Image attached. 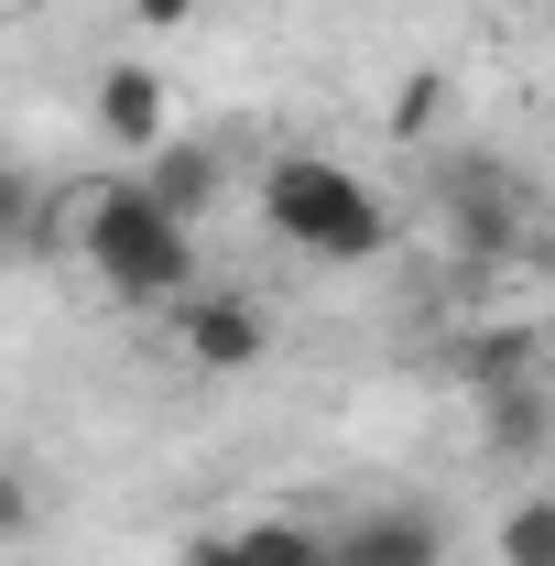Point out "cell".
I'll return each instance as SVG.
<instances>
[{
  "label": "cell",
  "instance_id": "obj_9",
  "mask_svg": "<svg viewBox=\"0 0 555 566\" xmlns=\"http://www.w3.org/2000/svg\"><path fill=\"white\" fill-rule=\"evenodd\" d=\"M534 359H545L534 327H480V338H458V381L469 392H501V381H534Z\"/></svg>",
  "mask_w": 555,
  "mask_h": 566
},
{
  "label": "cell",
  "instance_id": "obj_13",
  "mask_svg": "<svg viewBox=\"0 0 555 566\" xmlns=\"http://www.w3.org/2000/svg\"><path fill=\"white\" fill-rule=\"evenodd\" d=\"M175 566H251V545H240V523H218V534H186Z\"/></svg>",
  "mask_w": 555,
  "mask_h": 566
},
{
  "label": "cell",
  "instance_id": "obj_4",
  "mask_svg": "<svg viewBox=\"0 0 555 566\" xmlns=\"http://www.w3.org/2000/svg\"><path fill=\"white\" fill-rule=\"evenodd\" d=\"M175 349H186V370H208V381H229V370H262V349H273V316H262V294L208 283V294H186V305H175Z\"/></svg>",
  "mask_w": 555,
  "mask_h": 566
},
{
  "label": "cell",
  "instance_id": "obj_6",
  "mask_svg": "<svg viewBox=\"0 0 555 566\" xmlns=\"http://www.w3.org/2000/svg\"><path fill=\"white\" fill-rule=\"evenodd\" d=\"M338 566H447V523L436 512H404V501H381V512H359L338 523Z\"/></svg>",
  "mask_w": 555,
  "mask_h": 566
},
{
  "label": "cell",
  "instance_id": "obj_11",
  "mask_svg": "<svg viewBox=\"0 0 555 566\" xmlns=\"http://www.w3.org/2000/svg\"><path fill=\"white\" fill-rule=\"evenodd\" d=\"M44 240V197L11 175V153H0V251H33Z\"/></svg>",
  "mask_w": 555,
  "mask_h": 566
},
{
  "label": "cell",
  "instance_id": "obj_7",
  "mask_svg": "<svg viewBox=\"0 0 555 566\" xmlns=\"http://www.w3.org/2000/svg\"><path fill=\"white\" fill-rule=\"evenodd\" d=\"M480 447L501 458V469H523V458H545V447H555V392H545V370H534V381L480 392Z\"/></svg>",
  "mask_w": 555,
  "mask_h": 566
},
{
  "label": "cell",
  "instance_id": "obj_10",
  "mask_svg": "<svg viewBox=\"0 0 555 566\" xmlns=\"http://www.w3.org/2000/svg\"><path fill=\"white\" fill-rule=\"evenodd\" d=\"M490 545H501V566H555V491H523Z\"/></svg>",
  "mask_w": 555,
  "mask_h": 566
},
{
  "label": "cell",
  "instance_id": "obj_3",
  "mask_svg": "<svg viewBox=\"0 0 555 566\" xmlns=\"http://www.w3.org/2000/svg\"><path fill=\"white\" fill-rule=\"evenodd\" d=\"M436 218H447V240H458L469 262H512V251H523V175L490 164V153H458V164L436 175Z\"/></svg>",
  "mask_w": 555,
  "mask_h": 566
},
{
  "label": "cell",
  "instance_id": "obj_1",
  "mask_svg": "<svg viewBox=\"0 0 555 566\" xmlns=\"http://www.w3.org/2000/svg\"><path fill=\"white\" fill-rule=\"evenodd\" d=\"M262 229L305 262H381L392 251V208L338 153H273L262 164Z\"/></svg>",
  "mask_w": 555,
  "mask_h": 566
},
{
  "label": "cell",
  "instance_id": "obj_2",
  "mask_svg": "<svg viewBox=\"0 0 555 566\" xmlns=\"http://www.w3.org/2000/svg\"><path fill=\"white\" fill-rule=\"evenodd\" d=\"M76 251L121 305H186L197 294V229L153 208L132 175L121 186H76Z\"/></svg>",
  "mask_w": 555,
  "mask_h": 566
},
{
  "label": "cell",
  "instance_id": "obj_15",
  "mask_svg": "<svg viewBox=\"0 0 555 566\" xmlns=\"http://www.w3.org/2000/svg\"><path fill=\"white\" fill-rule=\"evenodd\" d=\"M132 22L142 33H175V22H197V0H132Z\"/></svg>",
  "mask_w": 555,
  "mask_h": 566
},
{
  "label": "cell",
  "instance_id": "obj_12",
  "mask_svg": "<svg viewBox=\"0 0 555 566\" xmlns=\"http://www.w3.org/2000/svg\"><path fill=\"white\" fill-rule=\"evenodd\" d=\"M33 523H44V491H33V469H22V458H0V545H22Z\"/></svg>",
  "mask_w": 555,
  "mask_h": 566
},
{
  "label": "cell",
  "instance_id": "obj_5",
  "mask_svg": "<svg viewBox=\"0 0 555 566\" xmlns=\"http://www.w3.org/2000/svg\"><path fill=\"white\" fill-rule=\"evenodd\" d=\"M87 109H98V142H121V153H164L175 142V87L142 66V55H121V66H98V87H87Z\"/></svg>",
  "mask_w": 555,
  "mask_h": 566
},
{
  "label": "cell",
  "instance_id": "obj_14",
  "mask_svg": "<svg viewBox=\"0 0 555 566\" xmlns=\"http://www.w3.org/2000/svg\"><path fill=\"white\" fill-rule=\"evenodd\" d=\"M436 98H447V87H436V76H415V87L392 98V132H425V120H436Z\"/></svg>",
  "mask_w": 555,
  "mask_h": 566
},
{
  "label": "cell",
  "instance_id": "obj_8",
  "mask_svg": "<svg viewBox=\"0 0 555 566\" xmlns=\"http://www.w3.org/2000/svg\"><path fill=\"white\" fill-rule=\"evenodd\" d=\"M132 186L153 197V208H175L186 229H197V218L229 197V164H218L208 142H164V153H142V175H132Z\"/></svg>",
  "mask_w": 555,
  "mask_h": 566
},
{
  "label": "cell",
  "instance_id": "obj_16",
  "mask_svg": "<svg viewBox=\"0 0 555 566\" xmlns=\"http://www.w3.org/2000/svg\"><path fill=\"white\" fill-rule=\"evenodd\" d=\"M0 11H55V0H0Z\"/></svg>",
  "mask_w": 555,
  "mask_h": 566
}]
</instances>
